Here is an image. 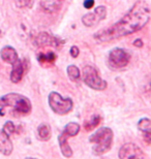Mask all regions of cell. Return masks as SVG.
I'll return each mask as SVG.
<instances>
[{
    "instance_id": "24",
    "label": "cell",
    "mask_w": 151,
    "mask_h": 159,
    "mask_svg": "<svg viewBox=\"0 0 151 159\" xmlns=\"http://www.w3.org/2000/svg\"><path fill=\"white\" fill-rule=\"evenodd\" d=\"M70 55H72L73 58H77L79 55V49H78V47H76V46H73L72 47V49H70Z\"/></svg>"
},
{
    "instance_id": "19",
    "label": "cell",
    "mask_w": 151,
    "mask_h": 159,
    "mask_svg": "<svg viewBox=\"0 0 151 159\" xmlns=\"http://www.w3.org/2000/svg\"><path fill=\"white\" fill-rule=\"evenodd\" d=\"M67 75H68L69 79L73 82H77L80 80V70L75 65H69L67 67Z\"/></svg>"
},
{
    "instance_id": "12",
    "label": "cell",
    "mask_w": 151,
    "mask_h": 159,
    "mask_svg": "<svg viewBox=\"0 0 151 159\" xmlns=\"http://www.w3.org/2000/svg\"><path fill=\"white\" fill-rule=\"evenodd\" d=\"M0 55H1V58L4 62H7L9 64H14V63L19 59L18 54L16 52V50L12 47H4L0 52Z\"/></svg>"
},
{
    "instance_id": "15",
    "label": "cell",
    "mask_w": 151,
    "mask_h": 159,
    "mask_svg": "<svg viewBox=\"0 0 151 159\" xmlns=\"http://www.w3.org/2000/svg\"><path fill=\"white\" fill-rule=\"evenodd\" d=\"M38 61L40 64L43 65H51L55 62L56 60V55L53 52H48V53H40L38 55Z\"/></svg>"
},
{
    "instance_id": "3",
    "label": "cell",
    "mask_w": 151,
    "mask_h": 159,
    "mask_svg": "<svg viewBox=\"0 0 151 159\" xmlns=\"http://www.w3.org/2000/svg\"><path fill=\"white\" fill-rule=\"evenodd\" d=\"M1 107H12L16 112L22 115H27L31 112V102L27 97L18 93H8L0 98Z\"/></svg>"
},
{
    "instance_id": "7",
    "label": "cell",
    "mask_w": 151,
    "mask_h": 159,
    "mask_svg": "<svg viewBox=\"0 0 151 159\" xmlns=\"http://www.w3.org/2000/svg\"><path fill=\"white\" fill-rule=\"evenodd\" d=\"M107 16V9L105 6H97L92 12L83 16L82 22L86 27H93L97 25Z\"/></svg>"
},
{
    "instance_id": "11",
    "label": "cell",
    "mask_w": 151,
    "mask_h": 159,
    "mask_svg": "<svg viewBox=\"0 0 151 159\" xmlns=\"http://www.w3.org/2000/svg\"><path fill=\"white\" fill-rule=\"evenodd\" d=\"M25 64L22 60L18 59L14 64H12V70L11 72V81L12 83H19L23 78L24 75Z\"/></svg>"
},
{
    "instance_id": "10",
    "label": "cell",
    "mask_w": 151,
    "mask_h": 159,
    "mask_svg": "<svg viewBox=\"0 0 151 159\" xmlns=\"http://www.w3.org/2000/svg\"><path fill=\"white\" fill-rule=\"evenodd\" d=\"M12 152V144L9 135L4 130H0V153L7 156Z\"/></svg>"
},
{
    "instance_id": "13",
    "label": "cell",
    "mask_w": 151,
    "mask_h": 159,
    "mask_svg": "<svg viewBox=\"0 0 151 159\" xmlns=\"http://www.w3.org/2000/svg\"><path fill=\"white\" fill-rule=\"evenodd\" d=\"M68 138H69V136L67 135L64 131L61 132V134L58 136L60 150H61V152H62V154H63L65 157H72V156H73L72 148H70V147H69V145L67 144V139H68Z\"/></svg>"
},
{
    "instance_id": "14",
    "label": "cell",
    "mask_w": 151,
    "mask_h": 159,
    "mask_svg": "<svg viewBox=\"0 0 151 159\" xmlns=\"http://www.w3.org/2000/svg\"><path fill=\"white\" fill-rule=\"evenodd\" d=\"M62 0H41V6L47 11H57L61 7Z\"/></svg>"
},
{
    "instance_id": "26",
    "label": "cell",
    "mask_w": 151,
    "mask_h": 159,
    "mask_svg": "<svg viewBox=\"0 0 151 159\" xmlns=\"http://www.w3.org/2000/svg\"><path fill=\"white\" fill-rule=\"evenodd\" d=\"M134 44L136 47H139V48H142L143 47V41L141 39H136L134 41Z\"/></svg>"
},
{
    "instance_id": "18",
    "label": "cell",
    "mask_w": 151,
    "mask_h": 159,
    "mask_svg": "<svg viewBox=\"0 0 151 159\" xmlns=\"http://www.w3.org/2000/svg\"><path fill=\"white\" fill-rule=\"evenodd\" d=\"M63 131L68 136H75L78 134L80 131V125L78 123H75V122L68 123L65 127H64Z\"/></svg>"
},
{
    "instance_id": "6",
    "label": "cell",
    "mask_w": 151,
    "mask_h": 159,
    "mask_svg": "<svg viewBox=\"0 0 151 159\" xmlns=\"http://www.w3.org/2000/svg\"><path fill=\"white\" fill-rule=\"evenodd\" d=\"M130 54L123 49H119V48L112 50L109 54V63H110L111 67L114 69L125 67L130 63Z\"/></svg>"
},
{
    "instance_id": "1",
    "label": "cell",
    "mask_w": 151,
    "mask_h": 159,
    "mask_svg": "<svg viewBox=\"0 0 151 159\" xmlns=\"http://www.w3.org/2000/svg\"><path fill=\"white\" fill-rule=\"evenodd\" d=\"M150 9L145 1H138L130 11L117 23L109 28L99 30L94 34V39L97 43H108L119 37L130 35L141 30L148 23Z\"/></svg>"
},
{
    "instance_id": "9",
    "label": "cell",
    "mask_w": 151,
    "mask_h": 159,
    "mask_svg": "<svg viewBox=\"0 0 151 159\" xmlns=\"http://www.w3.org/2000/svg\"><path fill=\"white\" fill-rule=\"evenodd\" d=\"M118 156L121 159H126V158H143L144 154L142 150L134 144H125L121 147Z\"/></svg>"
},
{
    "instance_id": "8",
    "label": "cell",
    "mask_w": 151,
    "mask_h": 159,
    "mask_svg": "<svg viewBox=\"0 0 151 159\" xmlns=\"http://www.w3.org/2000/svg\"><path fill=\"white\" fill-rule=\"evenodd\" d=\"M34 43L38 47H55L59 48L61 44H63V40H61L58 37L51 35L47 32H41L36 35L34 39Z\"/></svg>"
},
{
    "instance_id": "23",
    "label": "cell",
    "mask_w": 151,
    "mask_h": 159,
    "mask_svg": "<svg viewBox=\"0 0 151 159\" xmlns=\"http://www.w3.org/2000/svg\"><path fill=\"white\" fill-rule=\"evenodd\" d=\"M143 139L146 143L150 144L151 143V131L150 130H145V131H143Z\"/></svg>"
},
{
    "instance_id": "5",
    "label": "cell",
    "mask_w": 151,
    "mask_h": 159,
    "mask_svg": "<svg viewBox=\"0 0 151 159\" xmlns=\"http://www.w3.org/2000/svg\"><path fill=\"white\" fill-rule=\"evenodd\" d=\"M83 80L88 87L94 90H104L107 87V82L99 77L97 69L90 65L83 68Z\"/></svg>"
},
{
    "instance_id": "16",
    "label": "cell",
    "mask_w": 151,
    "mask_h": 159,
    "mask_svg": "<svg viewBox=\"0 0 151 159\" xmlns=\"http://www.w3.org/2000/svg\"><path fill=\"white\" fill-rule=\"evenodd\" d=\"M37 134L41 141H49L51 138V127L48 124H40L37 128Z\"/></svg>"
},
{
    "instance_id": "20",
    "label": "cell",
    "mask_w": 151,
    "mask_h": 159,
    "mask_svg": "<svg viewBox=\"0 0 151 159\" xmlns=\"http://www.w3.org/2000/svg\"><path fill=\"white\" fill-rule=\"evenodd\" d=\"M138 127H139L140 130L142 131H145V130H149L151 127V121L148 118H144L141 119L138 123Z\"/></svg>"
},
{
    "instance_id": "17",
    "label": "cell",
    "mask_w": 151,
    "mask_h": 159,
    "mask_svg": "<svg viewBox=\"0 0 151 159\" xmlns=\"http://www.w3.org/2000/svg\"><path fill=\"white\" fill-rule=\"evenodd\" d=\"M101 121V116H92L88 121H85L84 128L87 130V131H90V130L94 129L96 126H98Z\"/></svg>"
},
{
    "instance_id": "21",
    "label": "cell",
    "mask_w": 151,
    "mask_h": 159,
    "mask_svg": "<svg viewBox=\"0 0 151 159\" xmlns=\"http://www.w3.org/2000/svg\"><path fill=\"white\" fill-rule=\"evenodd\" d=\"M3 130H4L8 135H11V134H12V133H15L16 126L12 121H7V122L4 124V126H3Z\"/></svg>"
},
{
    "instance_id": "22",
    "label": "cell",
    "mask_w": 151,
    "mask_h": 159,
    "mask_svg": "<svg viewBox=\"0 0 151 159\" xmlns=\"http://www.w3.org/2000/svg\"><path fill=\"white\" fill-rule=\"evenodd\" d=\"M33 4V0H19V5L21 7H31Z\"/></svg>"
},
{
    "instance_id": "4",
    "label": "cell",
    "mask_w": 151,
    "mask_h": 159,
    "mask_svg": "<svg viewBox=\"0 0 151 159\" xmlns=\"http://www.w3.org/2000/svg\"><path fill=\"white\" fill-rule=\"evenodd\" d=\"M49 104L53 112L58 115H65L73 109V100L70 98H64L57 92H52L49 95Z\"/></svg>"
},
{
    "instance_id": "25",
    "label": "cell",
    "mask_w": 151,
    "mask_h": 159,
    "mask_svg": "<svg viewBox=\"0 0 151 159\" xmlns=\"http://www.w3.org/2000/svg\"><path fill=\"white\" fill-rule=\"evenodd\" d=\"M94 5V0H86L84 2V6L87 9H91Z\"/></svg>"
},
{
    "instance_id": "2",
    "label": "cell",
    "mask_w": 151,
    "mask_h": 159,
    "mask_svg": "<svg viewBox=\"0 0 151 159\" xmlns=\"http://www.w3.org/2000/svg\"><path fill=\"white\" fill-rule=\"evenodd\" d=\"M113 131L108 127H101L89 138V142L95 144L93 147V154L101 155L108 152L112 147Z\"/></svg>"
}]
</instances>
